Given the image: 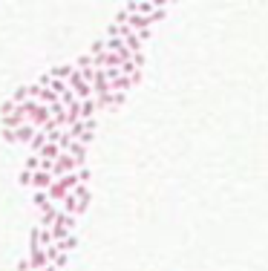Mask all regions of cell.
Listing matches in <instances>:
<instances>
[{
  "instance_id": "obj_1",
  "label": "cell",
  "mask_w": 268,
  "mask_h": 271,
  "mask_svg": "<svg viewBox=\"0 0 268 271\" xmlns=\"http://www.w3.org/2000/svg\"><path fill=\"white\" fill-rule=\"evenodd\" d=\"M52 182H55V176H52V173H46V170H35V173H32V185H35V190H49V188H52Z\"/></svg>"
}]
</instances>
